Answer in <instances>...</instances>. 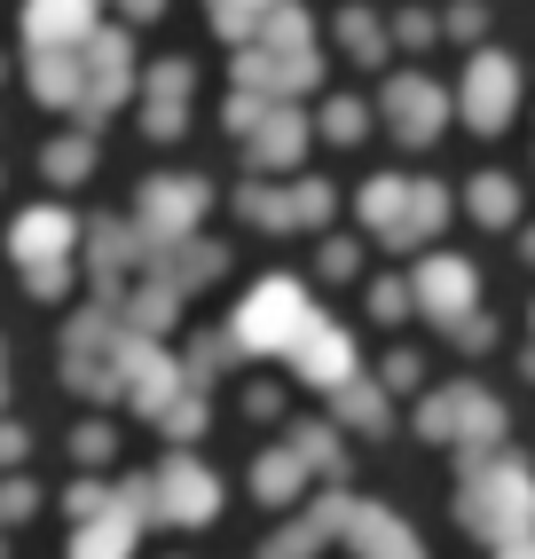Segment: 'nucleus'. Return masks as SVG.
I'll return each instance as SVG.
<instances>
[{
    "instance_id": "1",
    "label": "nucleus",
    "mask_w": 535,
    "mask_h": 559,
    "mask_svg": "<svg viewBox=\"0 0 535 559\" xmlns=\"http://www.w3.org/2000/svg\"><path fill=\"white\" fill-rule=\"evenodd\" d=\"M316 71H323V56L299 9H276V24L252 32V56H237V80H252L245 95H268V103H292L299 87H316Z\"/></svg>"
},
{
    "instance_id": "2",
    "label": "nucleus",
    "mask_w": 535,
    "mask_h": 559,
    "mask_svg": "<svg viewBox=\"0 0 535 559\" xmlns=\"http://www.w3.org/2000/svg\"><path fill=\"white\" fill-rule=\"evenodd\" d=\"M449 221V190L441 181H409V174H378L362 190V229L378 245H426Z\"/></svg>"
},
{
    "instance_id": "3",
    "label": "nucleus",
    "mask_w": 535,
    "mask_h": 559,
    "mask_svg": "<svg viewBox=\"0 0 535 559\" xmlns=\"http://www.w3.org/2000/svg\"><path fill=\"white\" fill-rule=\"evenodd\" d=\"M316 323H323V316L308 308V292H299L292 276H268L252 300L237 308V347H284V355H292Z\"/></svg>"
},
{
    "instance_id": "4",
    "label": "nucleus",
    "mask_w": 535,
    "mask_h": 559,
    "mask_svg": "<svg viewBox=\"0 0 535 559\" xmlns=\"http://www.w3.org/2000/svg\"><path fill=\"white\" fill-rule=\"evenodd\" d=\"M228 127L252 142L260 166H292L299 142H308V119H299L292 103H268V95H245V87H237V103H228Z\"/></svg>"
},
{
    "instance_id": "5",
    "label": "nucleus",
    "mask_w": 535,
    "mask_h": 559,
    "mask_svg": "<svg viewBox=\"0 0 535 559\" xmlns=\"http://www.w3.org/2000/svg\"><path fill=\"white\" fill-rule=\"evenodd\" d=\"M378 119L394 127V142H433L441 134V119H449V95L433 87V80H417V71H394L387 80V95H378Z\"/></svg>"
},
{
    "instance_id": "6",
    "label": "nucleus",
    "mask_w": 535,
    "mask_h": 559,
    "mask_svg": "<svg viewBox=\"0 0 535 559\" xmlns=\"http://www.w3.org/2000/svg\"><path fill=\"white\" fill-rule=\"evenodd\" d=\"M456 103H465V119L488 134V127H504L512 119V110H520V63L504 56V48H480L473 63H465V95H456Z\"/></svg>"
},
{
    "instance_id": "7",
    "label": "nucleus",
    "mask_w": 535,
    "mask_h": 559,
    "mask_svg": "<svg viewBox=\"0 0 535 559\" xmlns=\"http://www.w3.org/2000/svg\"><path fill=\"white\" fill-rule=\"evenodd\" d=\"M473 260H417V276H409V300L426 308V316H441V323H465L473 316Z\"/></svg>"
},
{
    "instance_id": "8",
    "label": "nucleus",
    "mask_w": 535,
    "mask_h": 559,
    "mask_svg": "<svg viewBox=\"0 0 535 559\" xmlns=\"http://www.w3.org/2000/svg\"><path fill=\"white\" fill-rule=\"evenodd\" d=\"M252 205V221H268V229H316V221L331 213V181H292V190H252L245 198Z\"/></svg>"
},
{
    "instance_id": "9",
    "label": "nucleus",
    "mask_w": 535,
    "mask_h": 559,
    "mask_svg": "<svg viewBox=\"0 0 535 559\" xmlns=\"http://www.w3.org/2000/svg\"><path fill=\"white\" fill-rule=\"evenodd\" d=\"M426 433H504V409H488L480 386H449L441 402H426Z\"/></svg>"
},
{
    "instance_id": "10",
    "label": "nucleus",
    "mask_w": 535,
    "mask_h": 559,
    "mask_svg": "<svg viewBox=\"0 0 535 559\" xmlns=\"http://www.w3.org/2000/svg\"><path fill=\"white\" fill-rule=\"evenodd\" d=\"M292 362H299V379H316V386H347L355 379V347H347V331H331V323H316L308 340L292 347Z\"/></svg>"
},
{
    "instance_id": "11",
    "label": "nucleus",
    "mask_w": 535,
    "mask_h": 559,
    "mask_svg": "<svg viewBox=\"0 0 535 559\" xmlns=\"http://www.w3.org/2000/svg\"><path fill=\"white\" fill-rule=\"evenodd\" d=\"M465 205H473L480 229H512V221H520V190H512L504 174H480L473 190H465Z\"/></svg>"
},
{
    "instance_id": "12",
    "label": "nucleus",
    "mask_w": 535,
    "mask_h": 559,
    "mask_svg": "<svg viewBox=\"0 0 535 559\" xmlns=\"http://www.w3.org/2000/svg\"><path fill=\"white\" fill-rule=\"evenodd\" d=\"M338 48L355 63H378L387 56V24H370V9H338Z\"/></svg>"
},
{
    "instance_id": "13",
    "label": "nucleus",
    "mask_w": 535,
    "mask_h": 559,
    "mask_svg": "<svg viewBox=\"0 0 535 559\" xmlns=\"http://www.w3.org/2000/svg\"><path fill=\"white\" fill-rule=\"evenodd\" d=\"M150 205H158V221H198L205 181H158V190H150Z\"/></svg>"
},
{
    "instance_id": "14",
    "label": "nucleus",
    "mask_w": 535,
    "mask_h": 559,
    "mask_svg": "<svg viewBox=\"0 0 535 559\" xmlns=\"http://www.w3.org/2000/svg\"><path fill=\"white\" fill-rule=\"evenodd\" d=\"M284 0H213V16H221V32H260L268 16H276Z\"/></svg>"
},
{
    "instance_id": "15",
    "label": "nucleus",
    "mask_w": 535,
    "mask_h": 559,
    "mask_svg": "<svg viewBox=\"0 0 535 559\" xmlns=\"http://www.w3.org/2000/svg\"><path fill=\"white\" fill-rule=\"evenodd\" d=\"M362 127H370V103H355V95H338V103L323 110V134H331V142H355Z\"/></svg>"
},
{
    "instance_id": "16",
    "label": "nucleus",
    "mask_w": 535,
    "mask_h": 559,
    "mask_svg": "<svg viewBox=\"0 0 535 559\" xmlns=\"http://www.w3.org/2000/svg\"><path fill=\"white\" fill-rule=\"evenodd\" d=\"M338 394H347V402H338V409H347V418H355V426H370V433H378V426H387V402H378V386H362V379H347V386H338Z\"/></svg>"
},
{
    "instance_id": "17",
    "label": "nucleus",
    "mask_w": 535,
    "mask_h": 559,
    "mask_svg": "<svg viewBox=\"0 0 535 559\" xmlns=\"http://www.w3.org/2000/svg\"><path fill=\"white\" fill-rule=\"evenodd\" d=\"M433 32H441V24H433V9H402V16H394V40H402V48H426Z\"/></svg>"
},
{
    "instance_id": "18",
    "label": "nucleus",
    "mask_w": 535,
    "mask_h": 559,
    "mask_svg": "<svg viewBox=\"0 0 535 559\" xmlns=\"http://www.w3.org/2000/svg\"><path fill=\"white\" fill-rule=\"evenodd\" d=\"M480 24H488V16L473 9V0H456V9H449V32H456V40H480Z\"/></svg>"
},
{
    "instance_id": "19",
    "label": "nucleus",
    "mask_w": 535,
    "mask_h": 559,
    "mask_svg": "<svg viewBox=\"0 0 535 559\" xmlns=\"http://www.w3.org/2000/svg\"><path fill=\"white\" fill-rule=\"evenodd\" d=\"M355 260H362V252H355L347 237H338V245H323V276H355Z\"/></svg>"
},
{
    "instance_id": "20",
    "label": "nucleus",
    "mask_w": 535,
    "mask_h": 559,
    "mask_svg": "<svg viewBox=\"0 0 535 559\" xmlns=\"http://www.w3.org/2000/svg\"><path fill=\"white\" fill-rule=\"evenodd\" d=\"M370 308H378V316H409V284H378Z\"/></svg>"
},
{
    "instance_id": "21",
    "label": "nucleus",
    "mask_w": 535,
    "mask_h": 559,
    "mask_svg": "<svg viewBox=\"0 0 535 559\" xmlns=\"http://www.w3.org/2000/svg\"><path fill=\"white\" fill-rule=\"evenodd\" d=\"M527 260H535V229H527Z\"/></svg>"
}]
</instances>
